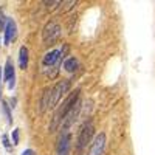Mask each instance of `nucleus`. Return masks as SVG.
Returning a JSON list of instances; mask_svg holds the SVG:
<instances>
[{
    "mask_svg": "<svg viewBox=\"0 0 155 155\" xmlns=\"http://www.w3.org/2000/svg\"><path fill=\"white\" fill-rule=\"evenodd\" d=\"M78 112H79V101L76 102V104L71 107V110L67 113V116H65V120H64V123H62V127H68L74 120H76V116H78Z\"/></svg>",
    "mask_w": 155,
    "mask_h": 155,
    "instance_id": "obj_9",
    "label": "nucleus"
},
{
    "mask_svg": "<svg viewBox=\"0 0 155 155\" xmlns=\"http://www.w3.org/2000/svg\"><path fill=\"white\" fill-rule=\"evenodd\" d=\"M16 31H17L16 22L12 20V19H8V22H6V28H5V44H6V45L16 37Z\"/></svg>",
    "mask_w": 155,
    "mask_h": 155,
    "instance_id": "obj_7",
    "label": "nucleus"
},
{
    "mask_svg": "<svg viewBox=\"0 0 155 155\" xmlns=\"http://www.w3.org/2000/svg\"><path fill=\"white\" fill-rule=\"evenodd\" d=\"M61 51L59 50H53V51H50V53L45 54L44 58V64L45 65H54V64H58L61 61Z\"/></svg>",
    "mask_w": 155,
    "mask_h": 155,
    "instance_id": "obj_8",
    "label": "nucleus"
},
{
    "mask_svg": "<svg viewBox=\"0 0 155 155\" xmlns=\"http://www.w3.org/2000/svg\"><path fill=\"white\" fill-rule=\"evenodd\" d=\"M5 79L8 81V87H9V88L14 87V67H12L11 62H6V67H5Z\"/></svg>",
    "mask_w": 155,
    "mask_h": 155,
    "instance_id": "obj_10",
    "label": "nucleus"
},
{
    "mask_svg": "<svg viewBox=\"0 0 155 155\" xmlns=\"http://www.w3.org/2000/svg\"><path fill=\"white\" fill-rule=\"evenodd\" d=\"M64 68H65L68 73H73V71L78 68V61H76V58H70V59H67L65 64H64Z\"/></svg>",
    "mask_w": 155,
    "mask_h": 155,
    "instance_id": "obj_12",
    "label": "nucleus"
},
{
    "mask_svg": "<svg viewBox=\"0 0 155 155\" xmlns=\"http://www.w3.org/2000/svg\"><path fill=\"white\" fill-rule=\"evenodd\" d=\"M73 5H76L74 0H70V2H62V6H64L62 9H64V11H68V9L73 6Z\"/></svg>",
    "mask_w": 155,
    "mask_h": 155,
    "instance_id": "obj_14",
    "label": "nucleus"
},
{
    "mask_svg": "<svg viewBox=\"0 0 155 155\" xmlns=\"http://www.w3.org/2000/svg\"><path fill=\"white\" fill-rule=\"evenodd\" d=\"M6 19H5V14H3V11L0 9V30H3V28H6Z\"/></svg>",
    "mask_w": 155,
    "mask_h": 155,
    "instance_id": "obj_13",
    "label": "nucleus"
},
{
    "mask_svg": "<svg viewBox=\"0 0 155 155\" xmlns=\"http://www.w3.org/2000/svg\"><path fill=\"white\" fill-rule=\"evenodd\" d=\"M70 150V134L64 132L58 141V155H68Z\"/></svg>",
    "mask_w": 155,
    "mask_h": 155,
    "instance_id": "obj_6",
    "label": "nucleus"
},
{
    "mask_svg": "<svg viewBox=\"0 0 155 155\" xmlns=\"http://www.w3.org/2000/svg\"><path fill=\"white\" fill-rule=\"evenodd\" d=\"M3 112H5V115H6V118H8V123L11 124V123H12V118H11V113H9L8 104H5V102H3Z\"/></svg>",
    "mask_w": 155,
    "mask_h": 155,
    "instance_id": "obj_15",
    "label": "nucleus"
},
{
    "mask_svg": "<svg viewBox=\"0 0 155 155\" xmlns=\"http://www.w3.org/2000/svg\"><path fill=\"white\" fill-rule=\"evenodd\" d=\"M104 147H106V135L104 134H99L95 140V143L90 147L87 155H102L104 153Z\"/></svg>",
    "mask_w": 155,
    "mask_h": 155,
    "instance_id": "obj_5",
    "label": "nucleus"
},
{
    "mask_svg": "<svg viewBox=\"0 0 155 155\" xmlns=\"http://www.w3.org/2000/svg\"><path fill=\"white\" fill-rule=\"evenodd\" d=\"M47 5H48V9H54L56 5H61V2H47Z\"/></svg>",
    "mask_w": 155,
    "mask_h": 155,
    "instance_id": "obj_17",
    "label": "nucleus"
},
{
    "mask_svg": "<svg viewBox=\"0 0 155 155\" xmlns=\"http://www.w3.org/2000/svg\"><path fill=\"white\" fill-rule=\"evenodd\" d=\"M19 64H20V68H27V65H28V50H27V47H22L20 48Z\"/></svg>",
    "mask_w": 155,
    "mask_h": 155,
    "instance_id": "obj_11",
    "label": "nucleus"
},
{
    "mask_svg": "<svg viewBox=\"0 0 155 155\" xmlns=\"http://www.w3.org/2000/svg\"><path fill=\"white\" fill-rule=\"evenodd\" d=\"M2 140H3L5 147H6V149H9V141H8V137H6V135H3V137H2Z\"/></svg>",
    "mask_w": 155,
    "mask_h": 155,
    "instance_id": "obj_18",
    "label": "nucleus"
},
{
    "mask_svg": "<svg viewBox=\"0 0 155 155\" xmlns=\"http://www.w3.org/2000/svg\"><path fill=\"white\" fill-rule=\"evenodd\" d=\"M78 96H79V90L73 92V93L61 104V107L56 110V113H54V116H53V121H51V126H50V130H51V132L56 130L59 126H62V123H64V120H65L67 113L71 110V107L78 102Z\"/></svg>",
    "mask_w": 155,
    "mask_h": 155,
    "instance_id": "obj_1",
    "label": "nucleus"
},
{
    "mask_svg": "<svg viewBox=\"0 0 155 155\" xmlns=\"http://www.w3.org/2000/svg\"><path fill=\"white\" fill-rule=\"evenodd\" d=\"M0 78H2V71H0ZM0 95H2V90H0Z\"/></svg>",
    "mask_w": 155,
    "mask_h": 155,
    "instance_id": "obj_20",
    "label": "nucleus"
},
{
    "mask_svg": "<svg viewBox=\"0 0 155 155\" xmlns=\"http://www.w3.org/2000/svg\"><path fill=\"white\" fill-rule=\"evenodd\" d=\"M59 34H61V27L56 22L47 23L45 28H44V42L45 44H53L59 37Z\"/></svg>",
    "mask_w": 155,
    "mask_h": 155,
    "instance_id": "obj_4",
    "label": "nucleus"
},
{
    "mask_svg": "<svg viewBox=\"0 0 155 155\" xmlns=\"http://www.w3.org/2000/svg\"><path fill=\"white\" fill-rule=\"evenodd\" d=\"M12 141H14V144H19V130L17 129L12 132Z\"/></svg>",
    "mask_w": 155,
    "mask_h": 155,
    "instance_id": "obj_16",
    "label": "nucleus"
},
{
    "mask_svg": "<svg viewBox=\"0 0 155 155\" xmlns=\"http://www.w3.org/2000/svg\"><path fill=\"white\" fill-rule=\"evenodd\" d=\"M22 155H36V153H34V150L27 149V150H23V152H22Z\"/></svg>",
    "mask_w": 155,
    "mask_h": 155,
    "instance_id": "obj_19",
    "label": "nucleus"
},
{
    "mask_svg": "<svg viewBox=\"0 0 155 155\" xmlns=\"http://www.w3.org/2000/svg\"><path fill=\"white\" fill-rule=\"evenodd\" d=\"M93 132H95V127H93L92 123H87V124L82 126L79 138H78V153H81L87 147V144L90 143V140L93 137Z\"/></svg>",
    "mask_w": 155,
    "mask_h": 155,
    "instance_id": "obj_2",
    "label": "nucleus"
},
{
    "mask_svg": "<svg viewBox=\"0 0 155 155\" xmlns=\"http://www.w3.org/2000/svg\"><path fill=\"white\" fill-rule=\"evenodd\" d=\"M68 87H70V82L68 81H61V82H58L53 88H51V102H50V109L51 107H54L58 102H59V99L65 95V92L68 90Z\"/></svg>",
    "mask_w": 155,
    "mask_h": 155,
    "instance_id": "obj_3",
    "label": "nucleus"
}]
</instances>
